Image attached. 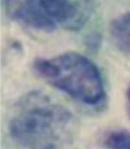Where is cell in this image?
Returning <instances> with one entry per match:
<instances>
[{"instance_id":"cell-5","label":"cell","mask_w":130,"mask_h":149,"mask_svg":"<svg viewBox=\"0 0 130 149\" xmlns=\"http://www.w3.org/2000/svg\"><path fill=\"white\" fill-rule=\"evenodd\" d=\"M110 36L115 45L130 54V13L122 14L110 23Z\"/></svg>"},{"instance_id":"cell-2","label":"cell","mask_w":130,"mask_h":149,"mask_svg":"<svg viewBox=\"0 0 130 149\" xmlns=\"http://www.w3.org/2000/svg\"><path fill=\"white\" fill-rule=\"evenodd\" d=\"M34 70L49 85L79 102L96 106L106 98L99 69L78 52L68 51L52 58L35 59Z\"/></svg>"},{"instance_id":"cell-7","label":"cell","mask_w":130,"mask_h":149,"mask_svg":"<svg viewBox=\"0 0 130 149\" xmlns=\"http://www.w3.org/2000/svg\"><path fill=\"white\" fill-rule=\"evenodd\" d=\"M125 109H127V115L130 119V85L127 87L125 91Z\"/></svg>"},{"instance_id":"cell-1","label":"cell","mask_w":130,"mask_h":149,"mask_svg":"<svg viewBox=\"0 0 130 149\" xmlns=\"http://www.w3.org/2000/svg\"><path fill=\"white\" fill-rule=\"evenodd\" d=\"M77 129L72 113L41 92L26 94L9 122L10 136L26 149H64Z\"/></svg>"},{"instance_id":"cell-3","label":"cell","mask_w":130,"mask_h":149,"mask_svg":"<svg viewBox=\"0 0 130 149\" xmlns=\"http://www.w3.org/2000/svg\"><path fill=\"white\" fill-rule=\"evenodd\" d=\"M9 17L19 23L41 31H52L56 23L48 16L39 0H5Z\"/></svg>"},{"instance_id":"cell-6","label":"cell","mask_w":130,"mask_h":149,"mask_svg":"<svg viewBox=\"0 0 130 149\" xmlns=\"http://www.w3.org/2000/svg\"><path fill=\"white\" fill-rule=\"evenodd\" d=\"M103 143L108 149H130V133L125 129H115L103 139Z\"/></svg>"},{"instance_id":"cell-4","label":"cell","mask_w":130,"mask_h":149,"mask_svg":"<svg viewBox=\"0 0 130 149\" xmlns=\"http://www.w3.org/2000/svg\"><path fill=\"white\" fill-rule=\"evenodd\" d=\"M48 16L66 29L77 30L84 22V13L71 0H39Z\"/></svg>"}]
</instances>
